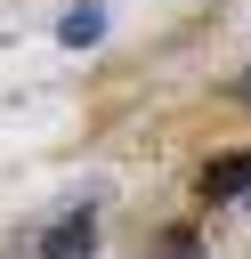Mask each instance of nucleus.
<instances>
[{"instance_id": "nucleus-1", "label": "nucleus", "mask_w": 251, "mask_h": 259, "mask_svg": "<svg viewBox=\"0 0 251 259\" xmlns=\"http://www.w3.org/2000/svg\"><path fill=\"white\" fill-rule=\"evenodd\" d=\"M89 243H97V210H65L40 243V259H89Z\"/></svg>"}, {"instance_id": "nucleus-2", "label": "nucleus", "mask_w": 251, "mask_h": 259, "mask_svg": "<svg viewBox=\"0 0 251 259\" xmlns=\"http://www.w3.org/2000/svg\"><path fill=\"white\" fill-rule=\"evenodd\" d=\"M235 194H251V146L202 162V202H235Z\"/></svg>"}, {"instance_id": "nucleus-3", "label": "nucleus", "mask_w": 251, "mask_h": 259, "mask_svg": "<svg viewBox=\"0 0 251 259\" xmlns=\"http://www.w3.org/2000/svg\"><path fill=\"white\" fill-rule=\"evenodd\" d=\"M97 32H105V8H73V16L57 24V40H65V49H89Z\"/></svg>"}, {"instance_id": "nucleus-4", "label": "nucleus", "mask_w": 251, "mask_h": 259, "mask_svg": "<svg viewBox=\"0 0 251 259\" xmlns=\"http://www.w3.org/2000/svg\"><path fill=\"white\" fill-rule=\"evenodd\" d=\"M235 89H243V105H251V73H243V81H235Z\"/></svg>"}]
</instances>
